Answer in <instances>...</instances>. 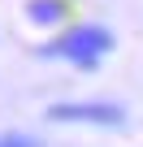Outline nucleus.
Returning <instances> with one entry per match:
<instances>
[{"label": "nucleus", "instance_id": "obj_3", "mask_svg": "<svg viewBox=\"0 0 143 147\" xmlns=\"http://www.w3.org/2000/svg\"><path fill=\"white\" fill-rule=\"evenodd\" d=\"M30 18L35 22H56L61 18V5H56V0H35V5H30Z\"/></svg>", "mask_w": 143, "mask_h": 147}, {"label": "nucleus", "instance_id": "obj_4", "mask_svg": "<svg viewBox=\"0 0 143 147\" xmlns=\"http://www.w3.org/2000/svg\"><path fill=\"white\" fill-rule=\"evenodd\" d=\"M0 147H39L30 134H0Z\"/></svg>", "mask_w": 143, "mask_h": 147}, {"label": "nucleus", "instance_id": "obj_1", "mask_svg": "<svg viewBox=\"0 0 143 147\" xmlns=\"http://www.w3.org/2000/svg\"><path fill=\"white\" fill-rule=\"evenodd\" d=\"M108 48H113V35H108V30H100V26H83V30L65 35V39L56 43V52H65L74 65H96Z\"/></svg>", "mask_w": 143, "mask_h": 147}, {"label": "nucleus", "instance_id": "obj_2", "mask_svg": "<svg viewBox=\"0 0 143 147\" xmlns=\"http://www.w3.org/2000/svg\"><path fill=\"white\" fill-rule=\"evenodd\" d=\"M52 117H56V121H96V125H117V121H121V108H113V104H56Z\"/></svg>", "mask_w": 143, "mask_h": 147}]
</instances>
